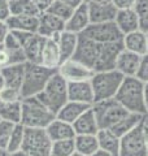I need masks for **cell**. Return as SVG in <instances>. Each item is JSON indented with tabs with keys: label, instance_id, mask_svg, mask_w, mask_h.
I'll return each mask as SVG.
<instances>
[{
	"label": "cell",
	"instance_id": "cell-1",
	"mask_svg": "<svg viewBox=\"0 0 148 156\" xmlns=\"http://www.w3.org/2000/svg\"><path fill=\"white\" fill-rule=\"evenodd\" d=\"M116 100L129 112L146 115V83L136 77L123 78L122 85L116 94Z\"/></svg>",
	"mask_w": 148,
	"mask_h": 156
},
{
	"label": "cell",
	"instance_id": "cell-2",
	"mask_svg": "<svg viewBox=\"0 0 148 156\" xmlns=\"http://www.w3.org/2000/svg\"><path fill=\"white\" fill-rule=\"evenodd\" d=\"M56 119V115L49 111L37 96L23 98L21 100V122L25 128L46 129Z\"/></svg>",
	"mask_w": 148,
	"mask_h": 156
},
{
	"label": "cell",
	"instance_id": "cell-3",
	"mask_svg": "<svg viewBox=\"0 0 148 156\" xmlns=\"http://www.w3.org/2000/svg\"><path fill=\"white\" fill-rule=\"evenodd\" d=\"M123 78L125 77L116 69L93 73L90 82L92 86L93 99H95V101L116 98V94L122 85ZM95 101H93V103H95Z\"/></svg>",
	"mask_w": 148,
	"mask_h": 156
},
{
	"label": "cell",
	"instance_id": "cell-4",
	"mask_svg": "<svg viewBox=\"0 0 148 156\" xmlns=\"http://www.w3.org/2000/svg\"><path fill=\"white\" fill-rule=\"evenodd\" d=\"M57 70L48 69L41 64H33V62H26L25 64V76L23 82L21 86V95L23 98L37 96L39 92H42L46 87L47 82L49 81Z\"/></svg>",
	"mask_w": 148,
	"mask_h": 156
},
{
	"label": "cell",
	"instance_id": "cell-5",
	"mask_svg": "<svg viewBox=\"0 0 148 156\" xmlns=\"http://www.w3.org/2000/svg\"><path fill=\"white\" fill-rule=\"evenodd\" d=\"M37 98L47 107L53 113H57L64 104L69 100L68 99V82L56 72L49 81L47 82L46 87L42 92H39Z\"/></svg>",
	"mask_w": 148,
	"mask_h": 156
},
{
	"label": "cell",
	"instance_id": "cell-6",
	"mask_svg": "<svg viewBox=\"0 0 148 156\" xmlns=\"http://www.w3.org/2000/svg\"><path fill=\"white\" fill-rule=\"evenodd\" d=\"M92 111L96 116L100 129H112L118 121L129 113V111L123 108L116 100V98L95 101L92 104Z\"/></svg>",
	"mask_w": 148,
	"mask_h": 156
},
{
	"label": "cell",
	"instance_id": "cell-7",
	"mask_svg": "<svg viewBox=\"0 0 148 156\" xmlns=\"http://www.w3.org/2000/svg\"><path fill=\"white\" fill-rule=\"evenodd\" d=\"M52 140L46 129L25 128V136L21 150L30 156H51Z\"/></svg>",
	"mask_w": 148,
	"mask_h": 156
},
{
	"label": "cell",
	"instance_id": "cell-8",
	"mask_svg": "<svg viewBox=\"0 0 148 156\" xmlns=\"http://www.w3.org/2000/svg\"><path fill=\"white\" fill-rule=\"evenodd\" d=\"M81 35L91 39L93 42L101 43H116V42H122V33L120 29L117 27L116 22H104V23H90L85 31Z\"/></svg>",
	"mask_w": 148,
	"mask_h": 156
},
{
	"label": "cell",
	"instance_id": "cell-9",
	"mask_svg": "<svg viewBox=\"0 0 148 156\" xmlns=\"http://www.w3.org/2000/svg\"><path fill=\"white\" fill-rule=\"evenodd\" d=\"M13 33L16 34L19 44H21L23 55L26 57V62L39 64L42 48L46 38L41 37L37 33H26V31H13Z\"/></svg>",
	"mask_w": 148,
	"mask_h": 156
},
{
	"label": "cell",
	"instance_id": "cell-10",
	"mask_svg": "<svg viewBox=\"0 0 148 156\" xmlns=\"http://www.w3.org/2000/svg\"><path fill=\"white\" fill-rule=\"evenodd\" d=\"M101 43L93 42L91 39H88L83 35H79V41H78V47L76 50L73 58H76L82 64H85L90 69L95 72L96 62L99 60L101 52Z\"/></svg>",
	"mask_w": 148,
	"mask_h": 156
},
{
	"label": "cell",
	"instance_id": "cell-11",
	"mask_svg": "<svg viewBox=\"0 0 148 156\" xmlns=\"http://www.w3.org/2000/svg\"><path fill=\"white\" fill-rule=\"evenodd\" d=\"M118 156H148L144 135H143L140 126L121 136Z\"/></svg>",
	"mask_w": 148,
	"mask_h": 156
},
{
	"label": "cell",
	"instance_id": "cell-12",
	"mask_svg": "<svg viewBox=\"0 0 148 156\" xmlns=\"http://www.w3.org/2000/svg\"><path fill=\"white\" fill-rule=\"evenodd\" d=\"M57 73L69 83V82L90 81L95 72L72 57L61 62V65L57 69Z\"/></svg>",
	"mask_w": 148,
	"mask_h": 156
},
{
	"label": "cell",
	"instance_id": "cell-13",
	"mask_svg": "<svg viewBox=\"0 0 148 156\" xmlns=\"http://www.w3.org/2000/svg\"><path fill=\"white\" fill-rule=\"evenodd\" d=\"M38 17H39V26L37 34H39L41 37L46 39L57 41L60 34L65 30V22L48 12H42Z\"/></svg>",
	"mask_w": 148,
	"mask_h": 156
},
{
	"label": "cell",
	"instance_id": "cell-14",
	"mask_svg": "<svg viewBox=\"0 0 148 156\" xmlns=\"http://www.w3.org/2000/svg\"><path fill=\"white\" fill-rule=\"evenodd\" d=\"M122 50H123L122 42L105 43V44H103L100 56H99V60H97L96 66H95V72L116 69L117 57Z\"/></svg>",
	"mask_w": 148,
	"mask_h": 156
},
{
	"label": "cell",
	"instance_id": "cell-15",
	"mask_svg": "<svg viewBox=\"0 0 148 156\" xmlns=\"http://www.w3.org/2000/svg\"><path fill=\"white\" fill-rule=\"evenodd\" d=\"M68 99L78 103L92 105L93 91L90 81H81V82H69L68 83Z\"/></svg>",
	"mask_w": 148,
	"mask_h": 156
},
{
	"label": "cell",
	"instance_id": "cell-16",
	"mask_svg": "<svg viewBox=\"0 0 148 156\" xmlns=\"http://www.w3.org/2000/svg\"><path fill=\"white\" fill-rule=\"evenodd\" d=\"M90 14H88V5L82 3L79 7L74 8L70 18L65 22V30L72 31L74 34H81L90 26Z\"/></svg>",
	"mask_w": 148,
	"mask_h": 156
},
{
	"label": "cell",
	"instance_id": "cell-17",
	"mask_svg": "<svg viewBox=\"0 0 148 156\" xmlns=\"http://www.w3.org/2000/svg\"><path fill=\"white\" fill-rule=\"evenodd\" d=\"M140 58H142V56L123 48L117 57L116 70L120 72L125 78L126 77H135L138 68H139V64H140Z\"/></svg>",
	"mask_w": 148,
	"mask_h": 156
},
{
	"label": "cell",
	"instance_id": "cell-18",
	"mask_svg": "<svg viewBox=\"0 0 148 156\" xmlns=\"http://www.w3.org/2000/svg\"><path fill=\"white\" fill-rule=\"evenodd\" d=\"M61 62H62V60H61V55H60L57 42L53 41V39H46L43 48H42L39 64L43 65L44 68H48V69L57 70L58 66L61 65Z\"/></svg>",
	"mask_w": 148,
	"mask_h": 156
},
{
	"label": "cell",
	"instance_id": "cell-19",
	"mask_svg": "<svg viewBox=\"0 0 148 156\" xmlns=\"http://www.w3.org/2000/svg\"><path fill=\"white\" fill-rule=\"evenodd\" d=\"M117 12H118V9L113 5L112 3L90 4V5H88V14H90V22L91 23L113 22L116 20Z\"/></svg>",
	"mask_w": 148,
	"mask_h": 156
},
{
	"label": "cell",
	"instance_id": "cell-20",
	"mask_svg": "<svg viewBox=\"0 0 148 156\" xmlns=\"http://www.w3.org/2000/svg\"><path fill=\"white\" fill-rule=\"evenodd\" d=\"M117 27L120 29L122 35H126L129 33L140 30V23H139V17L135 12V9H121L116 14L115 20Z\"/></svg>",
	"mask_w": 148,
	"mask_h": 156
},
{
	"label": "cell",
	"instance_id": "cell-21",
	"mask_svg": "<svg viewBox=\"0 0 148 156\" xmlns=\"http://www.w3.org/2000/svg\"><path fill=\"white\" fill-rule=\"evenodd\" d=\"M76 135H96L100 130L96 116L92 111V105L73 124Z\"/></svg>",
	"mask_w": 148,
	"mask_h": 156
},
{
	"label": "cell",
	"instance_id": "cell-22",
	"mask_svg": "<svg viewBox=\"0 0 148 156\" xmlns=\"http://www.w3.org/2000/svg\"><path fill=\"white\" fill-rule=\"evenodd\" d=\"M122 46L125 50L134 52L139 56L147 55V33L143 30H136L126 34L122 38Z\"/></svg>",
	"mask_w": 148,
	"mask_h": 156
},
{
	"label": "cell",
	"instance_id": "cell-23",
	"mask_svg": "<svg viewBox=\"0 0 148 156\" xmlns=\"http://www.w3.org/2000/svg\"><path fill=\"white\" fill-rule=\"evenodd\" d=\"M46 131L52 142H55V140H64V139H73L76 136V131H74L73 125L57 119V117L47 126Z\"/></svg>",
	"mask_w": 148,
	"mask_h": 156
},
{
	"label": "cell",
	"instance_id": "cell-24",
	"mask_svg": "<svg viewBox=\"0 0 148 156\" xmlns=\"http://www.w3.org/2000/svg\"><path fill=\"white\" fill-rule=\"evenodd\" d=\"M25 64L26 62L13 64V65H8L5 68H3V69H0V73H2L4 82H5V87L21 90L23 76H25Z\"/></svg>",
	"mask_w": 148,
	"mask_h": 156
},
{
	"label": "cell",
	"instance_id": "cell-25",
	"mask_svg": "<svg viewBox=\"0 0 148 156\" xmlns=\"http://www.w3.org/2000/svg\"><path fill=\"white\" fill-rule=\"evenodd\" d=\"M78 41H79V35L74 34L72 31L64 30L60 37L57 39V44H58V50H60V55H61V60L65 61L69 60L74 56L76 50L78 47Z\"/></svg>",
	"mask_w": 148,
	"mask_h": 156
},
{
	"label": "cell",
	"instance_id": "cell-26",
	"mask_svg": "<svg viewBox=\"0 0 148 156\" xmlns=\"http://www.w3.org/2000/svg\"><path fill=\"white\" fill-rule=\"evenodd\" d=\"M5 22L11 31L37 33L39 26V17L38 16H11Z\"/></svg>",
	"mask_w": 148,
	"mask_h": 156
},
{
	"label": "cell",
	"instance_id": "cell-27",
	"mask_svg": "<svg viewBox=\"0 0 148 156\" xmlns=\"http://www.w3.org/2000/svg\"><path fill=\"white\" fill-rule=\"evenodd\" d=\"M90 107L91 105H88V104L68 100L66 103L64 104L62 108L56 113V117L62 120V121H65V122H69V124L73 125L88 108H90Z\"/></svg>",
	"mask_w": 148,
	"mask_h": 156
},
{
	"label": "cell",
	"instance_id": "cell-28",
	"mask_svg": "<svg viewBox=\"0 0 148 156\" xmlns=\"http://www.w3.org/2000/svg\"><path fill=\"white\" fill-rule=\"evenodd\" d=\"M96 136L99 140V148L108 151L109 154L115 156L120 155L121 138L116 135L111 129H100L97 131Z\"/></svg>",
	"mask_w": 148,
	"mask_h": 156
},
{
	"label": "cell",
	"instance_id": "cell-29",
	"mask_svg": "<svg viewBox=\"0 0 148 156\" xmlns=\"http://www.w3.org/2000/svg\"><path fill=\"white\" fill-rule=\"evenodd\" d=\"M142 119H143V115L135 113V112H129V113L118 121L111 130L121 138V136L126 135L127 133H130L131 130L139 128L142 124Z\"/></svg>",
	"mask_w": 148,
	"mask_h": 156
},
{
	"label": "cell",
	"instance_id": "cell-30",
	"mask_svg": "<svg viewBox=\"0 0 148 156\" xmlns=\"http://www.w3.org/2000/svg\"><path fill=\"white\" fill-rule=\"evenodd\" d=\"M0 120L13 124L21 122V101H5L0 99Z\"/></svg>",
	"mask_w": 148,
	"mask_h": 156
},
{
	"label": "cell",
	"instance_id": "cell-31",
	"mask_svg": "<svg viewBox=\"0 0 148 156\" xmlns=\"http://www.w3.org/2000/svg\"><path fill=\"white\" fill-rule=\"evenodd\" d=\"M74 144L76 151L85 156H91L99 150V140L96 135H76Z\"/></svg>",
	"mask_w": 148,
	"mask_h": 156
},
{
	"label": "cell",
	"instance_id": "cell-32",
	"mask_svg": "<svg viewBox=\"0 0 148 156\" xmlns=\"http://www.w3.org/2000/svg\"><path fill=\"white\" fill-rule=\"evenodd\" d=\"M11 16H39L38 11L33 0H9Z\"/></svg>",
	"mask_w": 148,
	"mask_h": 156
},
{
	"label": "cell",
	"instance_id": "cell-33",
	"mask_svg": "<svg viewBox=\"0 0 148 156\" xmlns=\"http://www.w3.org/2000/svg\"><path fill=\"white\" fill-rule=\"evenodd\" d=\"M22 62H26V57H25L22 50L11 51L4 47V44H0V69L8 65L22 64Z\"/></svg>",
	"mask_w": 148,
	"mask_h": 156
},
{
	"label": "cell",
	"instance_id": "cell-34",
	"mask_svg": "<svg viewBox=\"0 0 148 156\" xmlns=\"http://www.w3.org/2000/svg\"><path fill=\"white\" fill-rule=\"evenodd\" d=\"M76 152V144L73 139H64V140H55L52 142L51 147V156H70Z\"/></svg>",
	"mask_w": 148,
	"mask_h": 156
},
{
	"label": "cell",
	"instance_id": "cell-35",
	"mask_svg": "<svg viewBox=\"0 0 148 156\" xmlns=\"http://www.w3.org/2000/svg\"><path fill=\"white\" fill-rule=\"evenodd\" d=\"M23 136H25V126L22 124H16L8 142V147H7L8 154H12L21 150L23 143Z\"/></svg>",
	"mask_w": 148,
	"mask_h": 156
},
{
	"label": "cell",
	"instance_id": "cell-36",
	"mask_svg": "<svg viewBox=\"0 0 148 156\" xmlns=\"http://www.w3.org/2000/svg\"><path fill=\"white\" fill-rule=\"evenodd\" d=\"M73 11H74V8L66 5L65 3L60 2V0H55V2L51 4V7H49L46 12L51 13V14H53V16H56L60 20H62L64 22H66L70 18Z\"/></svg>",
	"mask_w": 148,
	"mask_h": 156
},
{
	"label": "cell",
	"instance_id": "cell-37",
	"mask_svg": "<svg viewBox=\"0 0 148 156\" xmlns=\"http://www.w3.org/2000/svg\"><path fill=\"white\" fill-rule=\"evenodd\" d=\"M134 9L139 17L140 30L148 33V0H138Z\"/></svg>",
	"mask_w": 148,
	"mask_h": 156
},
{
	"label": "cell",
	"instance_id": "cell-38",
	"mask_svg": "<svg viewBox=\"0 0 148 156\" xmlns=\"http://www.w3.org/2000/svg\"><path fill=\"white\" fill-rule=\"evenodd\" d=\"M14 125L16 124L9 122V121L0 120V150L7 151L8 142L12 135V131L14 129Z\"/></svg>",
	"mask_w": 148,
	"mask_h": 156
},
{
	"label": "cell",
	"instance_id": "cell-39",
	"mask_svg": "<svg viewBox=\"0 0 148 156\" xmlns=\"http://www.w3.org/2000/svg\"><path fill=\"white\" fill-rule=\"evenodd\" d=\"M0 99L5 100V101H21L22 100L21 90L11 89V87H4L3 91L0 92Z\"/></svg>",
	"mask_w": 148,
	"mask_h": 156
},
{
	"label": "cell",
	"instance_id": "cell-40",
	"mask_svg": "<svg viewBox=\"0 0 148 156\" xmlns=\"http://www.w3.org/2000/svg\"><path fill=\"white\" fill-rule=\"evenodd\" d=\"M135 77L138 80H140L143 83H146V85L148 83V53L144 56H142L140 64H139V68H138Z\"/></svg>",
	"mask_w": 148,
	"mask_h": 156
},
{
	"label": "cell",
	"instance_id": "cell-41",
	"mask_svg": "<svg viewBox=\"0 0 148 156\" xmlns=\"http://www.w3.org/2000/svg\"><path fill=\"white\" fill-rule=\"evenodd\" d=\"M3 44H4V47L8 48V50H11V51H19V50H22L21 44H19L18 39L16 37V34H14L13 31H11V30H9L8 35L5 37V39H4Z\"/></svg>",
	"mask_w": 148,
	"mask_h": 156
},
{
	"label": "cell",
	"instance_id": "cell-42",
	"mask_svg": "<svg viewBox=\"0 0 148 156\" xmlns=\"http://www.w3.org/2000/svg\"><path fill=\"white\" fill-rule=\"evenodd\" d=\"M136 2L138 0H112V4L118 11H121V9H132L136 5Z\"/></svg>",
	"mask_w": 148,
	"mask_h": 156
},
{
	"label": "cell",
	"instance_id": "cell-43",
	"mask_svg": "<svg viewBox=\"0 0 148 156\" xmlns=\"http://www.w3.org/2000/svg\"><path fill=\"white\" fill-rule=\"evenodd\" d=\"M11 17L9 0H0V21H7Z\"/></svg>",
	"mask_w": 148,
	"mask_h": 156
},
{
	"label": "cell",
	"instance_id": "cell-44",
	"mask_svg": "<svg viewBox=\"0 0 148 156\" xmlns=\"http://www.w3.org/2000/svg\"><path fill=\"white\" fill-rule=\"evenodd\" d=\"M55 2V0H33V3L35 4V7L38 8L39 12H46L47 9L51 7V4Z\"/></svg>",
	"mask_w": 148,
	"mask_h": 156
},
{
	"label": "cell",
	"instance_id": "cell-45",
	"mask_svg": "<svg viewBox=\"0 0 148 156\" xmlns=\"http://www.w3.org/2000/svg\"><path fill=\"white\" fill-rule=\"evenodd\" d=\"M140 129L143 131V135H144V140H146V146H147V152H148V113L143 115Z\"/></svg>",
	"mask_w": 148,
	"mask_h": 156
},
{
	"label": "cell",
	"instance_id": "cell-46",
	"mask_svg": "<svg viewBox=\"0 0 148 156\" xmlns=\"http://www.w3.org/2000/svg\"><path fill=\"white\" fill-rule=\"evenodd\" d=\"M8 33H9V27L7 25V22L0 21V44L4 43V39H5V37L8 35Z\"/></svg>",
	"mask_w": 148,
	"mask_h": 156
},
{
	"label": "cell",
	"instance_id": "cell-47",
	"mask_svg": "<svg viewBox=\"0 0 148 156\" xmlns=\"http://www.w3.org/2000/svg\"><path fill=\"white\" fill-rule=\"evenodd\" d=\"M60 2L65 3L66 5L72 7V8H77V7H79L82 3H85V2H83V0H60Z\"/></svg>",
	"mask_w": 148,
	"mask_h": 156
},
{
	"label": "cell",
	"instance_id": "cell-48",
	"mask_svg": "<svg viewBox=\"0 0 148 156\" xmlns=\"http://www.w3.org/2000/svg\"><path fill=\"white\" fill-rule=\"evenodd\" d=\"M86 4H108V3H112V0H83Z\"/></svg>",
	"mask_w": 148,
	"mask_h": 156
},
{
	"label": "cell",
	"instance_id": "cell-49",
	"mask_svg": "<svg viewBox=\"0 0 148 156\" xmlns=\"http://www.w3.org/2000/svg\"><path fill=\"white\" fill-rule=\"evenodd\" d=\"M91 156H115V155H112V154H109L108 151H104V150H101V148H99L97 151L93 155H91Z\"/></svg>",
	"mask_w": 148,
	"mask_h": 156
},
{
	"label": "cell",
	"instance_id": "cell-50",
	"mask_svg": "<svg viewBox=\"0 0 148 156\" xmlns=\"http://www.w3.org/2000/svg\"><path fill=\"white\" fill-rule=\"evenodd\" d=\"M9 156H30V155L26 154V152H25V151H22V150H19V151H16V152L9 154Z\"/></svg>",
	"mask_w": 148,
	"mask_h": 156
},
{
	"label": "cell",
	"instance_id": "cell-51",
	"mask_svg": "<svg viewBox=\"0 0 148 156\" xmlns=\"http://www.w3.org/2000/svg\"><path fill=\"white\" fill-rule=\"evenodd\" d=\"M4 87H5V82H4V78L2 76V73H0V92L3 91Z\"/></svg>",
	"mask_w": 148,
	"mask_h": 156
},
{
	"label": "cell",
	"instance_id": "cell-52",
	"mask_svg": "<svg viewBox=\"0 0 148 156\" xmlns=\"http://www.w3.org/2000/svg\"><path fill=\"white\" fill-rule=\"evenodd\" d=\"M146 108H147V113H148V83L146 85Z\"/></svg>",
	"mask_w": 148,
	"mask_h": 156
},
{
	"label": "cell",
	"instance_id": "cell-53",
	"mask_svg": "<svg viewBox=\"0 0 148 156\" xmlns=\"http://www.w3.org/2000/svg\"><path fill=\"white\" fill-rule=\"evenodd\" d=\"M0 156H9V154L7 152V151H4V150H0Z\"/></svg>",
	"mask_w": 148,
	"mask_h": 156
},
{
	"label": "cell",
	"instance_id": "cell-54",
	"mask_svg": "<svg viewBox=\"0 0 148 156\" xmlns=\"http://www.w3.org/2000/svg\"><path fill=\"white\" fill-rule=\"evenodd\" d=\"M70 156H85V155H82V154H79L78 151H76V152H73Z\"/></svg>",
	"mask_w": 148,
	"mask_h": 156
},
{
	"label": "cell",
	"instance_id": "cell-55",
	"mask_svg": "<svg viewBox=\"0 0 148 156\" xmlns=\"http://www.w3.org/2000/svg\"><path fill=\"white\" fill-rule=\"evenodd\" d=\"M147 50H148V33H147Z\"/></svg>",
	"mask_w": 148,
	"mask_h": 156
}]
</instances>
